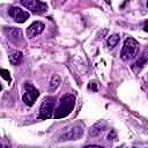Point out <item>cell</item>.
I'll return each instance as SVG.
<instances>
[{"mask_svg":"<svg viewBox=\"0 0 148 148\" xmlns=\"http://www.w3.org/2000/svg\"><path fill=\"white\" fill-rule=\"evenodd\" d=\"M74 105H75V96L73 94H67V95L62 96L60 98L59 106L54 111L53 117L56 119H60V118L67 117L73 111Z\"/></svg>","mask_w":148,"mask_h":148,"instance_id":"6da1fadb","label":"cell"},{"mask_svg":"<svg viewBox=\"0 0 148 148\" xmlns=\"http://www.w3.org/2000/svg\"><path fill=\"white\" fill-rule=\"evenodd\" d=\"M139 46H140L139 43L134 38H132V37L126 38L124 42L121 52H120V58L125 61L135 58L138 52H139Z\"/></svg>","mask_w":148,"mask_h":148,"instance_id":"7a4b0ae2","label":"cell"},{"mask_svg":"<svg viewBox=\"0 0 148 148\" xmlns=\"http://www.w3.org/2000/svg\"><path fill=\"white\" fill-rule=\"evenodd\" d=\"M53 106H54V98L51 96H47L43 99V103L39 109V114L38 119H49L52 117L53 112Z\"/></svg>","mask_w":148,"mask_h":148,"instance_id":"3957f363","label":"cell"},{"mask_svg":"<svg viewBox=\"0 0 148 148\" xmlns=\"http://www.w3.org/2000/svg\"><path fill=\"white\" fill-rule=\"evenodd\" d=\"M20 2L34 14H42L47 9V5L39 0H20Z\"/></svg>","mask_w":148,"mask_h":148,"instance_id":"277c9868","label":"cell"},{"mask_svg":"<svg viewBox=\"0 0 148 148\" xmlns=\"http://www.w3.org/2000/svg\"><path fill=\"white\" fill-rule=\"evenodd\" d=\"M24 89H25V92H24L22 99H23V102H24L25 105L31 106L36 102L37 97L39 96V91H38L37 88H35L32 84H30L28 82L24 84Z\"/></svg>","mask_w":148,"mask_h":148,"instance_id":"5b68a950","label":"cell"},{"mask_svg":"<svg viewBox=\"0 0 148 148\" xmlns=\"http://www.w3.org/2000/svg\"><path fill=\"white\" fill-rule=\"evenodd\" d=\"M8 13H9V15L14 18V21L17 22V23H23V22H25V21L29 18V16H30L27 10H23V9H21L20 7H10L9 10H8Z\"/></svg>","mask_w":148,"mask_h":148,"instance_id":"8992f818","label":"cell"},{"mask_svg":"<svg viewBox=\"0 0 148 148\" xmlns=\"http://www.w3.org/2000/svg\"><path fill=\"white\" fill-rule=\"evenodd\" d=\"M44 28H45V25H44L43 22H40V21H35V22H32V23L27 28V37H28V38H34V37H36V36L40 35V34L43 32Z\"/></svg>","mask_w":148,"mask_h":148,"instance_id":"52a82bcc","label":"cell"},{"mask_svg":"<svg viewBox=\"0 0 148 148\" xmlns=\"http://www.w3.org/2000/svg\"><path fill=\"white\" fill-rule=\"evenodd\" d=\"M82 133H83V128L81 126H74L69 131L64 133L60 136V140L61 141H64V140H76L82 135Z\"/></svg>","mask_w":148,"mask_h":148,"instance_id":"ba28073f","label":"cell"},{"mask_svg":"<svg viewBox=\"0 0 148 148\" xmlns=\"http://www.w3.org/2000/svg\"><path fill=\"white\" fill-rule=\"evenodd\" d=\"M6 34H7V36H8V39L12 40L13 43H17V42L21 39V37H22L21 29L14 28V27L7 29V30H6Z\"/></svg>","mask_w":148,"mask_h":148,"instance_id":"9c48e42d","label":"cell"},{"mask_svg":"<svg viewBox=\"0 0 148 148\" xmlns=\"http://www.w3.org/2000/svg\"><path fill=\"white\" fill-rule=\"evenodd\" d=\"M104 127H105V123L104 121H98L96 123L89 131V135L90 136H97L99 133H102L104 131Z\"/></svg>","mask_w":148,"mask_h":148,"instance_id":"30bf717a","label":"cell"},{"mask_svg":"<svg viewBox=\"0 0 148 148\" xmlns=\"http://www.w3.org/2000/svg\"><path fill=\"white\" fill-rule=\"evenodd\" d=\"M22 58H23V56H22V52H18V51H16V52H13L10 56H9V62L12 64V65H18L21 61H22Z\"/></svg>","mask_w":148,"mask_h":148,"instance_id":"8fae6325","label":"cell"},{"mask_svg":"<svg viewBox=\"0 0 148 148\" xmlns=\"http://www.w3.org/2000/svg\"><path fill=\"white\" fill-rule=\"evenodd\" d=\"M147 60H148V59L146 58V56H145V54H143V56H141V58H140L136 62H134V64H133V66H132V67H133V69H134L135 72L140 71V69L145 66V64L147 62Z\"/></svg>","mask_w":148,"mask_h":148,"instance_id":"7c38bea8","label":"cell"},{"mask_svg":"<svg viewBox=\"0 0 148 148\" xmlns=\"http://www.w3.org/2000/svg\"><path fill=\"white\" fill-rule=\"evenodd\" d=\"M60 82H61L60 76H59V75H53L52 79H51V81H50V90H51V91L56 90V89L60 86Z\"/></svg>","mask_w":148,"mask_h":148,"instance_id":"4fadbf2b","label":"cell"},{"mask_svg":"<svg viewBox=\"0 0 148 148\" xmlns=\"http://www.w3.org/2000/svg\"><path fill=\"white\" fill-rule=\"evenodd\" d=\"M119 39H120V37H119V35H112V36H110L109 38H108V45L110 46V47H114L117 44H118V42H119Z\"/></svg>","mask_w":148,"mask_h":148,"instance_id":"5bb4252c","label":"cell"},{"mask_svg":"<svg viewBox=\"0 0 148 148\" xmlns=\"http://www.w3.org/2000/svg\"><path fill=\"white\" fill-rule=\"evenodd\" d=\"M0 73H1V76L5 79V80H7V81H10V75H9V72L7 71V69H1L0 71Z\"/></svg>","mask_w":148,"mask_h":148,"instance_id":"9a60e30c","label":"cell"},{"mask_svg":"<svg viewBox=\"0 0 148 148\" xmlns=\"http://www.w3.org/2000/svg\"><path fill=\"white\" fill-rule=\"evenodd\" d=\"M113 138H116V132H114V131H111V132L109 133V135H108V139L111 140V139H113Z\"/></svg>","mask_w":148,"mask_h":148,"instance_id":"2e32d148","label":"cell"},{"mask_svg":"<svg viewBox=\"0 0 148 148\" xmlns=\"http://www.w3.org/2000/svg\"><path fill=\"white\" fill-rule=\"evenodd\" d=\"M145 30H146V31H148V22H146V23H145Z\"/></svg>","mask_w":148,"mask_h":148,"instance_id":"e0dca14e","label":"cell"},{"mask_svg":"<svg viewBox=\"0 0 148 148\" xmlns=\"http://www.w3.org/2000/svg\"><path fill=\"white\" fill-rule=\"evenodd\" d=\"M145 56H146V58H147V59H148V51H147V52H146V53H145Z\"/></svg>","mask_w":148,"mask_h":148,"instance_id":"ac0fdd59","label":"cell"},{"mask_svg":"<svg viewBox=\"0 0 148 148\" xmlns=\"http://www.w3.org/2000/svg\"><path fill=\"white\" fill-rule=\"evenodd\" d=\"M147 7H148V2H147Z\"/></svg>","mask_w":148,"mask_h":148,"instance_id":"d6986e66","label":"cell"}]
</instances>
